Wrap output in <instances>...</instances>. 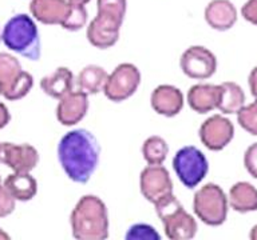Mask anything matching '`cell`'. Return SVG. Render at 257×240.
Segmentation results:
<instances>
[{
	"label": "cell",
	"instance_id": "29",
	"mask_svg": "<svg viewBox=\"0 0 257 240\" xmlns=\"http://www.w3.org/2000/svg\"><path fill=\"white\" fill-rule=\"evenodd\" d=\"M244 166L250 176L257 179V143H253L246 148L244 154Z\"/></svg>",
	"mask_w": 257,
	"mask_h": 240
},
{
	"label": "cell",
	"instance_id": "7",
	"mask_svg": "<svg viewBox=\"0 0 257 240\" xmlns=\"http://www.w3.org/2000/svg\"><path fill=\"white\" fill-rule=\"evenodd\" d=\"M193 211L206 226H221L228 216V198L220 186L205 184L194 194Z\"/></svg>",
	"mask_w": 257,
	"mask_h": 240
},
{
	"label": "cell",
	"instance_id": "14",
	"mask_svg": "<svg viewBox=\"0 0 257 240\" xmlns=\"http://www.w3.org/2000/svg\"><path fill=\"white\" fill-rule=\"evenodd\" d=\"M88 111V95L83 91H71L59 99L56 106V119L62 126L70 127L80 123Z\"/></svg>",
	"mask_w": 257,
	"mask_h": 240
},
{
	"label": "cell",
	"instance_id": "1",
	"mask_svg": "<svg viewBox=\"0 0 257 240\" xmlns=\"http://www.w3.org/2000/svg\"><path fill=\"white\" fill-rule=\"evenodd\" d=\"M100 146L91 132L78 128L62 136L58 144V159L68 179L87 183L99 163Z\"/></svg>",
	"mask_w": 257,
	"mask_h": 240
},
{
	"label": "cell",
	"instance_id": "35",
	"mask_svg": "<svg viewBox=\"0 0 257 240\" xmlns=\"http://www.w3.org/2000/svg\"><path fill=\"white\" fill-rule=\"evenodd\" d=\"M8 239H10V235L0 228V240H8Z\"/></svg>",
	"mask_w": 257,
	"mask_h": 240
},
{
	"label": "cell",
	"instance_id": "24",
	"mask_svg": "<svg viewBox=\"0 0 257 240\" xmlns=\"http://www.w3.org/2000/svg\"><path fill=\"white\" fill-rule=\"evenodd\" d=\"M169 154V146L164 138L149 136L142 144V156L148 164H162Z\"/></svg>",
	"mask_w": 257,
	"mask_h": 240
},
{
	"label": "cell",
	"instance_id": "17",
	"mask_svg": "<svg viewBox=\"0 0 257 240\" xmlns=\"http://www.w3.org/2000/svg\"><path fill=\"white\" fill-rule=\"evenodd\" d=\"M67 0H31L30 12L39 23L46 26H60L68 10Z\"/></svg>",
	"mask_w": 257,
	"mask_h": 240
},
{
	"label": "cell",
	"instance_id": "27",
	"mask_svg": "<svg viewBox=\"0 0 257 240\" xmlns=\"http://www.w3.org/2000/svg\"><path fill=\"white\" fill-rule=\"evenodd\" d=\"M124 238L127 240H160L161 235L152 226L138 223L128 228Z\"/></svg>",
	"mask_w": 257,
	"mask_h": 240
},
{
	"label": "cell",
	"instance_id": "31",
	"mask_svg": "<svg viewBox=\"0 0 257 240\" xmlns=\"http://www.w3.org/2000/svg\"><path fill=\"white\" fill-rule=\"evenodd\" d=\"M11 120V114L8 111L7 106L0 102V130H3Z\"/></svg>",
	"mask_w": 257,
	"mask_h": 240
},
{
	"label": "cell",
	"instance_id": "3",
	"mask_svg": "<svg viewBox=\"0 0 257 240\" xmlns=\"http://www.w3.org/2000/svg\"><path fill=\"white\" fill-rule=\"evenodd\" d=\"M127 10V0H96V16L87 26L88 43L99 50L115 46Z\"/></svg>",
	"mask_w": 257,
	"mask_h": 240
},
{
	"label": "cell",
	"instance_id": "36",
	"mask_svg": "<svg viewBox=\"0 0 257 240\" xmlns=\"http://www.w3.org/2000/svg\"><path fill=\"white\" fill-rule=\"evenodd\" d=\"M2 154H3V143H0V163H2Z\"/></svg>",
	"mask_w": 257,
	"mask_h": 240
},
{
	"label": "cell",
	"instance_id": "13",
	"mask_svg": "<svg viewBox=\"0 0 257 240\" xmlns=\"http://www.w3.org/2000/svg\"><path fill=\"white\" fill-rule=\"evenodd\" d=\"M2 163L14 172H31L39 163V152L31 144L3 143Z\"/></svg>",
	"mask_w": 257,
	"mask_h": 240
},
{
	"label": "cell",
	"instance_id": "33",
	"mask_svg": "<svg viewBox=\"0 0 257 240\" xmlns=\"http://www.w3.org/2000/svg\"><path fill=\"white\" fill-rule=\"evenodd\" d=\"M67 2L71 4H80V6H86V4L90 3L91 0H67Z\"/></svg>",
	"mask_w": 257,
	"mask_h": 240
},
{
	"label": "cell",
	"instance_id": "26",
	"mask_svg": "<svg viewBox=\"0 0 257 240\" xmlns=\"http://www.w3.org/2000/svg\"><path fill=\"white\" fill-rule=\"evenodd\" d=\"M237 122L250 135L257 136V99L253 103L241 107L237 112Z\"/></svg>",
	"mask_w": 257,
	"mask_h": 240
},
{
	"label": "cell",
	"instance_id": "34",
	"mask_svg": "<svg viewBox=\"0 0 257 240\" xmlns=\"http://www.w3.org/2000/svg\"><path fill=\"white\" fill-rule=\"evenodd\" d=\"M249 238L252 240H257V224L250 230V235H249Z\"/></svg>",
	"mask_w": 257,
	"mask_h": 240
},
{
	"label": "cell",
	"instance_id": "16",
	"mask_svg": "<svg viewBox=\"0 0 257 240\" xmlns=\"http://www.w3.org/2000/svg\"><path fill=\"white\" fill-rule=\"evenodd\" d=\"M205 22L216 31H228L236 24L237 10L230 0H212L204 12Z\"/></svg>",
	"mask_w": 257,
	"mask_h": 240
},
{
	"label": "cell",
	"instance_id": "10",
	"mask_svg": "<svg viewBox=\"0 0 257 240\" xmlns=\"http://www.w3.org/2000/svg\"><path fill=\"white\" fill-rule=\"evenodd\" d=\"M140 190L145 199L152 204L173 194V180L162 164H149L140 175Z\"/></svg>",
	"mask_w": 257,
	"mask_h": 240
},
{
	"label": "cell",
	"instance_id": "19",
	"mask_svg": "<svg viewBox=\"0 0 257 240\" xmlns=\"http://www.w3.org/2000/svg\"><path fill=\"white\" fill-rule=\"evenodd\" d=\"M42 91L52 99H62L74 88V74L67 67H58L40 80Z\"/></svg>",
	"mask_w": 257,
	"mask_h": 240
},
{
	"label": "cell",
	"instance_id": "25",
	"mask_svg": "<svg viewBox=\"0 0 257 240\" xmlns=\"http://www.w3.org/2000/svg\"><path fill=\"white\" fill-rule=\"evenodd\" d=\"M88 20V14L86 10V6L80 4H71L68 6L67 14L64 16L63 22L60 24V27L66 31L76 32L86 27Z\"/></svg>",
	"mask_w": 257,
	"mask_h": 240
},
{
	"label": "cell",
	"instance_id": "21",
	"mask_svg": "<svg viewBox=\"0 0 257 240\" xmlns=\"http://www.w3.org/2000/svg\"><path fill=\"white\" fill-rule=\"evenodd\" d=\"M228 204L240 214L257 211V188L246 182H238L229 191Z\"/></svg>",
	"mask_w": 257,
	"mask_h": 240
},
{
	"label": "cell",
	"instance_id": "32",
	"mask_svg": "<svg viewBox=\"0 0 257 240\" xmlns=\"http://www.w3.org/2000/svg\"><path fill=\"white\" fill-rule=\"evenodd\" d=\"M248 83L249 88H250V94L257 99V66L253 68L252 71H250V74H249Z\"/></svg>",
	"mask_w": 257,
	"mask_h": 240
},
{
	"label": "cell",
	"instance_id": "18",
	"mask_svg": "<svg viewBox=\"0 0 257 240\" xmlns=\"http://www.w3.org/2000/svg\"><path fill=\"white\" fill-rule=\"evenodd\" d=\"M221 86L194 84L188 91V104L197 114H208L218 107Z\"/></svg>",
	"mask_w": 257,
	"mask_h": 240
},
{
	"label": "cell",
	"instance_id": "30",
	"mask_svg": "<svg viewBox=\"0 0 257 240\" xmlns=\"http://www.w3.org/2000/svg\"><path fill=\"white\" fill-rule=\"evenodd\" d=\"M241 15L246 22L257 26V0H248L241 8Z\"/></svg>",
	"mask_w": 257,
	"mask_h": 240
},
{
	"label": "cell",
	"instance_id": "15",
	"mask_svg": "<svg viewBox=\"0 0 257 240\" xmlns=\"http://www.w3.org/2000/svg\"><path fill=\"white\" fill-rule=\"evenodd\" d=\"M184 94L172 84H161L150 95V106L158 115L165 118L177 116L184 108Z\"/></svg>",
	"mask_w": 257,
	"mask_h": 240
},
{
	"label": "cell",
	"instance_id": "2",
	"mask_svg": "<svg viewBox=\"0 0 257 240\" xmlns=\"http://www.w3.org/2000/svg\"><path fill=\"white\" fill-rule=\"evenodd\" d=\"M72 236L78 240H104L108 238V212L95 195L82 196L70 215Z\"/></svg>",
	"mask_w": 257,
	"mask_h": 240
},
{
	"label": "cell",
	"instance_id": "22",
	"mask_svg": "<svg viewBox=\"0 0 257 240\" xmlns=\"http://www.w3.org/2000/svg\"><path fill=\"white\" fill-rule=\"evenodd\" d=\"M108 78L107 71L96 64H88L83 70H80L76 78V83L80 91L87 95H96L103 91L104 84Z\"/></svg>",
	"mask_w": 257,
	"mask_h": 240
},
{
	"label": "cell",
	"instance_id": "12",
	"mask_svg": "<svg viewBox=\"0 0 257 240\" xmlns=\"http://www.w3.org/2000/svg\"><path fill=\"white\" fill-rule=\"evenodd\" d=\"M200 140L210 151H221L232 142L234 127L232 122L222 115H213L201 124Z\"/></svg>",
	"mask_w": 257,
	"mask_h": 240
},
{
	"label": "cell",
	"instance_id": "8",
	"mask_svg": "<svg viewBox=\"0 0 257 240\" xmlns=\"http://www.w3.org/2000/svg\"><path fill=\"white\" fill-rule=\"evenodd\" d=\"M173 170L185 187L192 190L208 175L209 163L206 156L194 146L180 148L173 158Z\"/></svg>",
	"mask_w": 257,
	"mask_h": 240
},
{
	"label": "cell",
	"instance_id": "11",
	"mask_svg": "<svg viewBox=\"0 0 257 240\" xmlns=\"http://www.w3.org/2000/svg\"><path fill=\"white\" fill-rule=\"evenodd\" d=\"M180 67L190 79H209L214 75L217 70V58L206 47L192 46L181 55Z\"/></svg>",
	"mask_w": 257,
	"mask_h": 240
},
{
	"label": "cell",
	"instance_id": "23",
	"mask_svg": "<svg viewBox=\"0 0 257 240\" xmlns=\"http://www.w3.org/2000/svg\"><path fill=\"white\" fill-rule=\"evenodd\" d=\"M221 86V98L217 110L225 115H232L240 111L245 104V94L242 88L233 82H225Z\"/></svg>",
	"mask_w": 257,
	"mask_h": 240
},
{
	"label": "cell",
	"instance_id": "5",
	"mask_svg": "<svg viewBox=\"0 0 257 240\" xmlns=\"http://www.w3.org/2000/svg\"><path fill=\"white\" fill-rule=\"evenodd\" d=\"M154 207L164 226L166 238L170 240H189L196 236L198 230L196 219L185 211L184 206L174 194L158 200Z\"/></svg>",
	"mask_w": 257,
	"mask_h": 240
},
{
	"label": "cell",
	"instance_id": "6",
	"mask_svg": "<svg viewBox=\"0 0 257 240\" xmlns=\"http://www.w3.org/2000/svg\"><path fill=\"white\" fill-rule=\"evenodd\" d=\"M34 87V78L23 71L22 64L15 56L0 52V96L10 102L23 99Z\"/></svg>",
	"mask_w": 257,
	"mask_h": 240
},
{
	"label": "cell",
	"instance_id": "37",
	"mask_svg": "<svg viewBox=\"0 0 257 240\" xmlns=\"http://www.w3.org/2000/svg\"><path fill=\"white\" fill-rule=\"evenodd\" d=\"M0 42H2V28H0Z\"/></svg>",
	"mask_w": 257,
	"mask_h": 240
},
{
	"label": "cell",
	"instance_id": "28",
	"mask_svg": "<svg viewBox=\"0 0 257 240\" xmlns=\"http://www.w3.org/2000/svg\"><path fill=\"white\" fill-rule=\"evenodd\" d=\"M15 202L16 200L12 198L11 194L4 188L2 178H0V218L11 215L15 210Z\"/></svg>",
	"mask_w": 257,
	"mask_h": 240
},
{
	"label": "cell",
	"instance_id": "20",
	"mask_svg": "<svg viewBox=\"0 0 257 240\" xmlns=\"http://www.w3.org/2000/svg\"><path fill=\"white\" fill-rule=\"evenodd\" d=\"M3 186L19 202H28L38 194V182L30 172H14L6 178Z\"/></svg>",
	"mask_w": 257,
	"mask_h": 240
},
{
	"label": "cell",
	"instance_id": "9",
	"mask_svg": "<svg viewBox=\"0 0 257 240\" xmlns=\"http://www.w3.org/2000/svg\"><path fill=\"white\" fill-rule=\"evenodd\" d=\"M141 84V71L133 63H120L108 74L103 92L108 100L120 103L132 98Z\"/></svg>",
	"mask_w": 257,
	"mask_h": 240
},
{
	"label": "cell",
	"instance_id": "4",
	"mask_svg": "<svg viewBox=\"0 0 257 240\" xmlns=\"http://www.w3.org/2000/svg\"><path fill=\"white\" fill-rule=\"evenodd\" d=\"M2 42L8 50L32 62L40 59L39 30L34 18L27 14H18L8 20L2 30Z\"/></svg>",
	"mask_w": 257,
	"mask_h": 240
}]
</instances>
